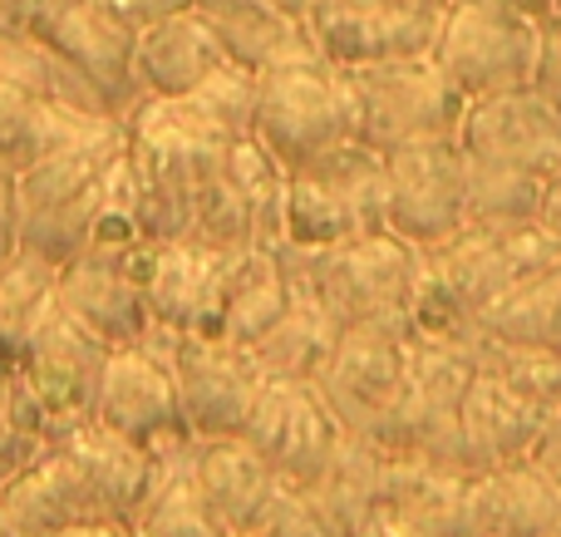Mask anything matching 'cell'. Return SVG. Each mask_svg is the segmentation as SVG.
Returning a JSON list of instances; mask_svg holds the SVG:
<instances>
[{
  "label": "cell",
  "instance_id": "cell-24",
  "mask_svg": "<svg viewBox=\"0 0 561 537\" xmlns=\"http://www.w3.org/2000/svg\"><path fill=\"white\" fill-rule=\"evenodd\" d=\"M193 10L207 20L222 55L252 75H266L300 55H320L306 20L280 10L276 0H193Z\"/></svg>",
  "mask_w": 561,
  "mask_h": 537
},
{
  "label": "cell",
  "instance_id": "cell-20",
  "mask_svg": "<svg viewBox=\"0 0 561 537\" xmlns=\"http://www.w3.org/2000/svg\"><path fill=\"white\" fill-rule=\"evenodd\" d=\"M128 256L84 247V252L69 256L55 276V301L65 306L89 335H99L108 351L138 345L153 331V311H148V296H144V286H138Z\"/></svg>",
  "mask_w": 561,
  "mask_h": 537
},
{
  "label": "cell",
  "instance_id": "cell-36",
  "mask_svg": "<svg viewBox=\"0 0 561 537\" xmlns=\"http://www.w3.org/2000/svg\"><path fill=\"white\" fill-rule=\"evenodd\" d=\"M533 94L561 114V20H547L542 30V55H537V75H533Z\"/></svg>",
  "mask_w": 561,
  "mask_h": 537
},
{
  "label": "cell",
  "instance_id": "cell-3",
  "mask_svg": "<svg viewBox=\"0 0 561 537\" xmlns=\"http://www.w3.org/2000/svg\"><path fill=\"white\" fill-rule=\"evenodd\" d=\"M108 365V345L89 335L65 306L49 296L30 321L20 351L5 361V395L30 434L59 444L65 434L94 424L99 380Z\"/></svg>",
  "mask_w": 561,
  "mask_h": 537
},
{
  "label": "cell",
  "instance_id": "cell-30",
  "mask_svg": "<svg viewBox=\"0 0 561 537\" xmlns=\"http://www.w3.org/2000/svg\"><path fill=\"white\" fill-rule=\"evenodd\" d=\"M290 296H296V286H290L286 256H280L276 247H256V252L247 256V272H242V282H237V292H232V306H227L222 341L247 345V351H252V345L272 331L280 316H286Z\"/></svg>",
  "mask_w": 561,
  "mask_h": 537
},
{
  "label": "cell",
  "instance_id": "cell-17",
  "mask_svg": "<svg viewBox=\"0 0 561 537\" xmlns=\"http://www.w3.org/2000/svg\"><path fill=\"white\" fill-rule=\"evenodd\" d=\"M448 0H320L306 15L316 49L340 69L428 55Z\"/></svg>",
  "mask_w": 561,
  "mask_h": 537
},
{
  "label": "cell",
  "instance_id": "cell-32",
  "mask_svg": "<svg viewBox=\"0 0 561 537\" xmlns=\"http://www.w3.org/2000/svg\"><path fill=\"white\" fill-rule=\"evenodd\" d=\"M134 537H242V533L207 503V493L197 489L187 459H178V464H168L163 483L144 503Z\"/></svg>",
  "mask_w": 561,
  "mask_h": 537
},
{
  "label": "cell",
  "instance_id": "cell-9",
  "mask_svg": "<svg viewBox=\"0 0 561 537\" xmlns=\"http://www.w3.org/2000/svg\"><path fill=\"white\" fill-rule=\"evenodd\" d=\"M350 84L359 99V138L379 153H394L404 144L458 138L463 128L468 94H458V84L438 69L434 55L355 65Z\"/></svg>",
  "mask_w": 561,
  "mask_h": 537
},
{
  "label": "cell",
  "instance_id": "cell-21",
  "mask_svg": "<svg viewBox=\"0 0 561 537\" xmlns=\"http://www.w3.org/2000/svg\"><path fill=\"white\" fill-rule=\"evenodd\" d=\"M458 424H463V454L473 473L533 464L547 430H552V420L537 404H527L497 370H478L468 380Z\"/></svg>",
  "mask_w": 561,
  "mask_h": 537
},
{
  "label": "cell",
  "instance_id": "cell-38",
  "mask_svg": "<svg viewBox=\"0 0 561 537\" xmlns=\"http://www.w3.org/2000/svg\"><path fill=\"white\" fill-rule=\"evenodd\" d=\"M537 469L547 473V479H557L561 483V420L552 424V430H547V439H542V449H537Z\"/></svg>",
  "mask_w": 561,
  "mask_h": 537
},
{
  "label": "cell",
  "instance_id": "cell-43",
  "mask_svg": "<svg viewBox=\"0 0 561 537\" xmlns=\"http://www.w3.org/2000/svg\"><path fill=\"white\" fill-rule=\"evenodd\" d=\"M542 222H547V227H552V232H557V242H561V187H557V193H552V203H547Z\"/></svg>",
  "mask_w": 561,
  "mask_h": 537
},
{
  "label": "cell",
  "instance_id": "cell-45",
  "mask_svg": "<svg viewBox=\"0 0 561 537\" xmlns=\"http://www.w3.org/2000/svg\"><path fill=\"white\" fill-rule=\"evenodd\" d=\"M276 5H280V10H290V15H300V20H306L310 10L320 5V0H276Z\"/></svg>",
  "mask_w": 561,
  "mask_h": 537
},
{
  "label": "cell",
  "instance_id": "cell-27",
  "mask_svg": "<svg viewBox=\"0 0 561 537\" xmlns=\"http://www.w3.org/2000/svg\"><path fill=\"white\" fill-rule=\"evenodd\" d=\"M187 469H193L197 489L207 493V503H213L237 533L252 528V523L262 518V509L272 503V493L280 489L276 469L242 434H237V439H197L193 454H187Z\"/></svg>",
  "mask_w": 561,
  "mask_h": 537
},
{
  "label": "cell",
  "instance_id": "cell-33",
  "mask_svg": "<svg viewBox=\"0 0 561 537\" xmlns=\"http://www.w3.org/2000/svg\"><path fill=\"white\" fill-rule=\"evenodd\" d=\"M55 276H59V266L25 252V247L0 266V365L20 351L30 321H35L39 306L55 296Z\"/></svg>",
  "mask_w": 561,
  "mask_h": 537
},
{
  "label": "cell",
  "instance_id": "cell-46",
  "mask_svg": "<svg viewBox=\"0 0 561 537\" xmlns=\"http://www.w3.org/2000/svg\"><path fill=\"white\" fill-rule=\"evenodd\" d=\"M537 537H561V523H552V528H547V533H537Z\"/></svg>",
  "mask_w": 561,
  "mask_h": 537
},
{
  "label": "cell",
  "instance_id": "cell-37",
  "mask_svg": "<svg viewBox=\"0 0 561 537\" xmlns=\"http://www.w3.org/2000/svg\"><path fill=\"white\" fill-rule=\"evenodd\" d=\"M20 252V203L15 197H0V266Z\"/></svg>",
  "mask_w": 561,
  "mask_h": 537
},
{
  "label": "cell",
  "instance_id": "cell-44",
  "mask_svg": "<svg viewBox=\"0 0 561 537\" xmlns=\"http://www.w3.org/2000/svg\"><path fill=\"white\" fill-rule=\"evenodd\" d=\"M0 197H15V168L0 158Z\"/></svg>",
  "mask_w": 561,
  "mask_h": 537
},
{
  "label": "cell",
  "instance_id": "cell-40",
  "mask_svg": "<svg viewBox=\"0 0 561 537\" xmlns=\"http://www.w3.org/2000/svg\"><path fill=\"white\" fill-rule=\"evenodd\" d=\"M59 537H134V528L128 523H84V528H69Z\"/></svg>",
  "mask_w": 561,
  "mask_h": 537
},
{
  "label": "cell",
  "instance_id": "cell-12",
  "mask_svg": "<svg viewBox=\"0 0 561 537\" xmlns=\"http://www.w3.org/2000/svg\"><path fill=\"white\" fill-rule=\"evenodd\" d=\"M153 341L173 365L178 404L193 439H237L266 385L256 355L222 335H178L168 325H153Z\"/></svg>",
  "mask_w": 561,
  "mask_h": 537
},
{
  "label": "cell",
  "instance_id": "cell-7",
  "mask_svg": "<svg viewBox=\"0 0 561 537\" xmlns=\"http://www.w3.org/2000/svg\"><path fill=\"white\" fill-rule=\"evenodd\" d=\"M316 296L330 306L340 331L355 325H409V301H414L419 276V247L404 242L399 232H369L330 252H290Z\"/></svg>",
  "mask_w": 561,
  "mask_h": 537
},
{
  "label": "cell",
  "instance_id": "cell-48",
  "mask_svg": "<svg viewBox=\"0 0 561 537\" xmlns=\"http://www.w3.org/2000/svg\"><path fill=\"white\" fill-rule=\"evenodd\" d=\"M0 537H10V533H5V518H0Z\"/></svg>",
  "mask_w": 561,
  "mask_h": 537
},
{
  "label": "cell",
  "instance_id": "cell-10",
  "mask_svg": "<svg viewBox=\"0 0 561 537\" xmlns=\"http://www.w3.org/2000/svg\"><path fill=\"white\" fill-rule=\"evenodd\" d=\"M542 30V20L513 15V10L483 5V0H448L428 55L458 84V94H468V104H473V99L533 89Z\"/></svg>",
  "mask_w": 561,
  "mask_h": 537
},
{
  "label": "cell",
  "instance_id": "cell-13",
  "mask_svg": "<svg viewBox=\"0 0 561 537\" xmlns=\"http://www.w3.org/2000/svg\"><path fill=\"white\" fill-rule=\"evenodd\" d=\"M316 385L335 420L345 424V434H359L369 449H379L409 385V325L345 331Z\"/></svg>",
  "mask_w": 561,
  "mask_h": 537
},
{
  "label": "cell",
  "instance_id": "cell-41",
  "mask_svg": "<svg viewBox=\"0 0 561 537\" xmlns=\"http://www.w3.org/2000/svg\"><path fill=\"white\" fill-rule=\"evenodd\" d=\"M35 5L30 0H0V25H30Z\"/></svg>",
  "mask_w": 561,
  "mask_h": 537
},
{
  "label": "cell",
  "instance_id": "cell-6",
  "mask_svg": "<svg viewBox=\"0 0 561 537\" xmlns=\"http://www.w3.org/2000/svg\"><path fill=\"white\" fill-rule=\"evenodd\" d=\"M252 134L280 158V168H300L359 138V99L350 69L330 65L325 55H300L256 75Z\"/></svg>",
  "mask_w": 561,
  "mask_h": 537
},
{
  "label": "cell",
  "instance_id": "cell-35",
  "mask_svg": "<svg viewBox=\"0 0 561 537\" xmlns=\"http://www.w3.org/2000/svg\"><path fill=\"white\" fill-rule=\"evenodd\" d=\"M49 444L39 434H30L20 424V414L10 410V395H5V365H0V489H5L15 473H25L30 464L45 454Z\"/></svg>",
  "mask_w": 561,
  "mask_h": 537
},
{
  "label": "cell",
  "instance_id": "cell-29",
  "mask_svg": "<svg viewBox=\"0 0 561 537\" xmlns=\"http://www.w3.org/2000/svg\"><path fill=\"white\" fill-rule=\"evenodd\" d=\"M108 114H84L75 104H55V99H35L30 89H20L15 79L0 75V158L10 168H30L39 153H49L55 144L75 138L79 128L99 124Z\"/></svg>",
  "mask_w": 561,
  "mask_h": 537
},
{
  "label": "cell",
  "instance_id": "cell-19",
  "mask_svg": "<svg viewBox=\"0 0 561 537\" xmlns=\"http://www.w3.org/2000/svg\"><path fill=\"white\" fill-rule=\"evenodd\" d=\"M0 518L10 537H59L84 523H118L69 439L49 444L25 473L0 489Z\"/></svg>",
  "mask_w": 561,
  "mask_h": 537
},
{
  "label": "cell",
  "instance_id": "cell-50",
  "mask_svg": "<svg viewBox=\"0 0 561 537\" xmlns=\"http://www.w3.org/2000/svg\"><path fill=\"white\" fill-rule=\"evenodd\" d=\"M178 5H193V0H178Z\"/></svg>",
  "mask_w": 561,
  "mask_h": 537
},
{
  "label": "cell",
  "instance_id": "cell-47",
  "mask_svg": "<svg viewBox=\"0 0 561 537\" xmlns=\"http://www.w3.org/2000/svg\"><path fill=\"white\" fill-rule=\"evenodd\" d=\"M30 5H35V10H39V5H49V0H30Z\"/></svg>",
  "mask_w": 561,
  "mask_h": 537
},
{
  "label": "cell",
  "instance_id": "cell-28",
  "mask_svg": "<svg viewBox=\"0 0 561 537\" xmlns=\"http://www.w3.org/2000/svg\"><path fill=\"white\" fill-rule=\"evenodd\" d=\"M379 473H385V454L369 449L359 434H345L330 464L316 473V483H306L300 493L316 503L330 533L355 537L379 509Z\"/></svg>",
  "mask_w": 561,
  "mask_h": 537
},
{
  "label": "cell",
  "instance_id": "cell-15",
  "mask_svg": "<svg viewBox=\"0 0 561 537\" xmlns=\"http://www.w3.org/2000/svg\"><path fill=\"white\" fill-rule=\"evenodd\" d=\"M389 168V197H385V227L414 247H438L458 237L473 222L468 203V163L458 138H434V144H404L385 153Z\"/></svg>",
  "mask_w": 561,
  "mask_h": 537
},
{
  "label": "cell",
  "instance_id": "cell-14",
  "mask_svg": "<svg viewBox=\"0 0 561 537\" xmlns=\"http://www.w3.org/2000/svg\"><path fill=\"white\" fill-rule=\"evenodd\" d=\"M280 232H286V168L256 134H237L197 203L187 237L217 247H280Z\"/></svg>",
  "mask_w": 561,
  "mask_h": 537
},
{
  "label": "cell",
  "instance_id": "cell-23",
  "mask_svg": "<svg viewBox=\"0 0 561 537\" xmlns=\"http://www.w3.org/2000/svg\"><path fill=\"white\" fill-rule=\"evenodd\" d=\"M473 473L428 459H385L375 518L394 523L404 537H463V499Z\"/></svg>",
  "mask_w": 561,
  "mask_h": 537
},
{
  "label": "cell",
  "instance_id": "cell-4",
  "mask_svg": "<svg viewBox=\"0 0 561 537\" xmlns=\"http://www.w3.org/2000/svg\"><path fill=\"white\" fill-rule=\"evenodd\" d=\"M128 134L124 118H99V124L79 128L75 138L55 144L39 153L30 168L15 173V203H20V247L45 262L65 266L79 256L94 232L99 193H104V173L118 153H124Z\"/></svg>",
  "mask_w": 561,
  "mask_h": 537
},
{
  "label": "cell",
  "instance_id": "cell-1",
  "mask_svg": "<svg viewBox=\"0 0 561 537\" xmlns=\"http://www.w3.org/2000/svg\"><path fill=\"white\" fill-rule=\"evenodd\" d=\"M473 222H542L561 187V114L533 89L473 99L458 128Z\"/></svg>",
  "mask_w": 561,
  "mask_h": 537
},
{
  "label": "cell",
  "instance_id": "cell-34",
  "mask_svg": "<svg viewBox=\"0 0 561 537\" xmlns=\"http://www.w3.org/2000/svg\"><path fill=\"white\" fill-rule=\"evenodd\" d=\"M242 537H335V533L325 528L316 503H310L296 483H280L272 493V503L262 509V518H256Z\"/></svg>",
  "mask_w": 561,
  "mask_h": 537
},
{
  "label": "cell",
  "instance_id": "cell-2",
  "mask_svg": "<svg viewBox=\"0 0 561 537\" xmlns=\"http://www.w3.org/2000/svg\"><path fill=\"white\" fill-rule=\"evenodd\" d=\"M124 134H128V163H134L153 242L187 237L197 203H203L207 183L217 178L237 134L222 118L207 114L193 94H178V99L148 94L124 118Z\"/></svg>",
  "mask_w": 561,
  "mask_h": 537
},
{
  "label": "cell",
  "instance_id": "cell-5",
  "mask_svg": "<svg viewBox=\"0 0 561 537\" xmlns=\"http://www.w3.org/2000/svg\"><path fill=\"white\" fill-rule=\"evenodd\" d=\"M389 168L365 138L330 148L300 168H286V232L290 252H330L355 237L385 232Z\"/></svg>",
  "mask_w": 561,
  "mask_h": 537
},
{
  "label": "cell",
  "instance_id": "cell-18",
  "mask_svg": "<svg viewBox=\"0 0 561 537\" xmlns=\"http://www.w3.org/2000/svg\"><path fill=\"white\" fill-rule=\"evenodd\" d=\"M242 439L272 464L280 483L306 489L330 464V454L340 449L345 424L335 420V410L325 404L316 380H276V375H266Z\"/></svg>",
  "mask_w": 561,
  "mask_h": 537
},
{
  "label": "cell",
  "instance_id": "cell-16",
  "mask_svg": "<svg viewBox=\"0 0 561 537\" xmlns=\"http://www.w3.org/2000/svg\"><path fill=\"white\" fill-rule=\"evenodd\" d=\"M84 84H94V94L114 108L118 118H128L148 99L144 79H138V30H128L124 20H114L99 0H49L30 15V25Z\"/></svg>",
  "mask_w": 561,
  "mask_h": 537
},
{
  "label": "cell",
  "instance_id": "cell-11",
  "mask_svg": "<svg viewBox=\"0 0 561 537\" xmlns=\"http://www.w3.org/2000/svg\"><path fill=\"white\" fill-rule=\"evenodd\" d=\"M94 424H104L108 434L148 449L158 464H178L193 454L197 439L183 420L173 365H168L163 345L153 341V331H148V341H138V345L108 351L104 380H99Z\"/></svg>",
  "mask_w": 561,
  "mask_h": 537
},
{
  "label": "cell",
  "instance_id": "cell-31",
  "mask_svg": "<svg viewBox=\"0 0 561 537\" xmlns=\"http://www.w3.org/2000/svg\"><path fill=\"white\" fill-rule=\"evenodd\" d=\"M483 331L517 351H552L561 355V262L552 272L533 276L527 286H517L507 301H497L483 316Z\"/></svg>",
  "mask_w": 561,
  "mask_h": 537
},
{
  "label": "cell",
  "instance_id": "cell-42",
  "mask_svg": "<svg viewBox=\"0 0 561 537\" xmlns=\"http://www.w3.org/2000/svg\"><path fill=\"white\" fill-rule=\"evenodd\" d=\"M355 537H404V533H399L394 523H385V518H369V523H365V528H359Z\"/></svg>",
  "mask_w": 561,
  "mask_h": 537
},
{
  "label": "cell",
  "instance_id": "cell-8",
  "mask_svg": "<svg viewBox=\"0 0 561 537\" xmlns=\"http://www.w3.org/2000/svg\"><path fill=\"white\" fill-rule=\"evenodd\" d=\"M256 247H217L203 237H168L144 242L128 266L148 296L153 325H168L178 335H222L227 306L247 272V256Z\"/></svg>",
  "mask_w": 561,
  "mask_h": 537
},
{
  "label": "cell",
  "instance_id": "cell-22",
  "mask_svg": "<svg viewBox=\"0 0 561 537\" xmlns=\"http://www.w3.org/2000/svg\"><path fill=\"white\" fill-rule=\"evenodd\" d=\"M561 523V483L537 464L488 469L468 479L463 537H537Z\"/></svg>",
  "mask_w": 561,
  "mask_h": 537
},
{
  "label": "cell",
  "instance_id": "cell-49",
  "mask_svg": "<svg viewBox=\"0 0 561 537\" xmlns=\"http://www.w3.org/2000/svg\"><path fill=\"white\" fill-rule=\"evenodd\" d=\"M552 20H561V0H557V15H552Z\"/></svg>",
  "mask_w": 561,
  "mask_h": 537
},
{
  "label": "cell",
  "instance_id": "cell-26",
  "mask_svg": "<svg viewBox=\"0 0 561 537\" xmlns=\"http://www.w3.org/2000/svg\"><path fill=\"white\" fill-rule=\"evenodd\" d=\"M286 266H290V286H296V296H290L286 316H280L272 331L252 345V355L266 375H276V380H320V370L330 365V355H335V345H340L345 331H340V321L330 316V306L320 301L316 286L300 276V266L290 262V256H286Z\"/></svg>",
  "mask_w": 561,
  "mask_h": 537
},
{
  "label": "cell",
  "instance_id": "cell-39",
  "mask_svg": "<svg viewBox=\"0 0 561 537\" xmlns=\"http://www.w3.org/2000/svg\"><path fill=\"white\" fill-rule=\"evenodd\" d=\"M483 5H497V10H513V15H527V20H552L557 15V0H483Z\"/></svg>",
  "mask_w": 561,
  "mask_h": 537
},
{
  "label": "cell",
  "instance_id": "cell-25",
  "mask_svg": "<svg viewBox=\"0 0 561 537\" xmlns=\"http://www.w3.org/2000/svg\"><path fill=\"white\" fill-rule=\"evenodd\" d=\"M134 59L148 94H168V99L193 94L197 84H207L227 65L217 35L207 30V20L193 5H178L168 15H158L153 25L138 30Z\"/></svg>",
  "mask_w": 561,
  "mask_h": 537
}]
</instances>
